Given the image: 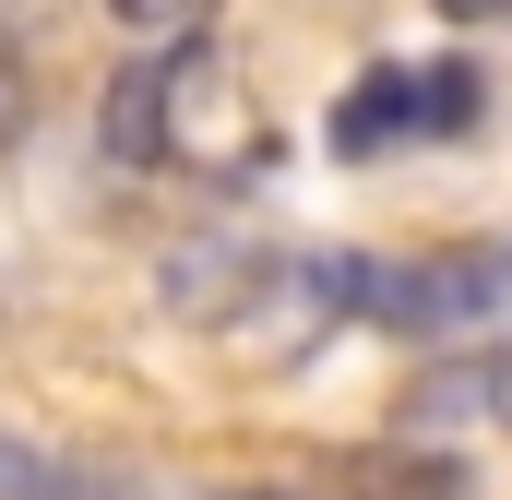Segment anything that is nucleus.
Returning <instances> with one entry per match:
<instances>
[{
  "instance_id": "obj_2",
  "label": "nucleus",
  "mask_w": 512,
  "mask_h": 500,
  "mask_svg": "<svg viewBox=\"0 0 512 500\" xmlns=\"http://www.w3.org/2000/svg\"><path fill=\"white\" fill-rule=\"evenodd\" d=\"M239 155H262V108L227 72V48L179 24V48H155V167H239Z\"/></svg>"
},
{
  "instance_id": "obj_1",
  "label": "nucleus",
  "mask_w": 512,
  "mask_h": 500,
  "mask_svg": "<svg viewBox=\"0 0 512 500\" xmlns=\"http://www.w3.org/2000/svg\"><path fill=\"white\" fill-rule=\"evenodd\" d=\"M512 310V239H453L417 262H370L358 274V322H393L405 346H465Z\"/></svg>"
},
{
  "instance_id": "obj_5",
  "label": "nucleus",
  "mask_w": 512,
  "mask_h": 500,
  "mask_svg": "<svg viewBox=\"0 0 512 500\" xmlns=\"http://www.w3.org/2000/svg\"><path fill=\"white\" fill-rule=\"evenodd\" d=\"M358 500H465V465H453L441 441H417V453H358Z\"/></svg>"
},
{
  "instance_id": "obj_6",
  "label": "nucleus",
  "mask_w": 512,
  "mask_h": 500,
  "mask_svg": "<svg viewBox=\"0 0 512 500\" xmlns=\"http://www.w3.org/2000/svg\"><path fill=\"white\" fill-rule=\"evenodd\" d=\"M96 131H108V155H120V167H155V60H131L120 84H108Z\"/></svg>"
},
{
  "instance_id": "obj_8",
  "label": "nucleus",
  "mask_w": 512,
  "mask_h": 500,
  "mask_svg": "<svg viewBox=\"0 0 512 500\" xmlns=\"http://www.w3.org/2000/svg\"><path fill=\"white\" fill-rule=\"evenodd\" d=\"M131 36H179V24H203V0H108Z\"/></svg>"
},
{
  "instance_id": "obj_10",
  "label": "nucleus",
  "mask_w": 512,
  "mask_h": 500,
  "mask_svg": "<svg viewBox=\"0 0 512 500\" xmlns=\"http://www.w3.org/2000/svg\"><path fill=\"white\" fill-rule=\"evenodd\" d=\"M203 500H298V489H203Z\"/></svg>"
},
{
  "instance_id": "obj_3",
  "label": "nucleus",
  "mask_w": 512,
  "mask_h": 500,
  "mask_svg": "<svg viewBox=\"0 0 512 500\" xmlns=\"http://www.w3.org/2000/svg\"><path fill=\"white\" fill-rule=\"evenodd\" d=\"M477 120V72L465 60H382L358 72V96L334 108V155H393V143H429V131H465Z\"/></svg>"
},
{
  "instance_id": "obj_9",
  "label": "nucleus",
  "mask_w": 512,
  "mask_h": 500,
  "mask_svg": "<svg viewBox=\"0 0 512 500\" xmlns=\"http://www.w3.org/2000/svg\"><path fill=\"white\" fill-rule=\"evenodd\" d=\"M24 131V72H12V48H0V143Z\"/></svg>"
},
{
  "instance_id": "obj_7",
  "label": "nucleus",
  "mask_w": 512,
  "mask_h": 500,
  "mask_svg": "<svg viewBox=\"0 0 512 500\" xmlns=\"http://www.w3.org/2000/svg\"><path fill=\"white\" fill-rule=\"evenodd\" d=\"M0 500H108L84 465H60V453H36V441H12L0 429Z\"/></svg>"
},
{
  "instance_id": "obj_4",
  "label": "nucleus",
  "mask_w": 512,
  "mask_h": 500,
  "mask_svg": "<svg viewBox=\"0 0 512 500\" xmlns=\"http://www.w3.org/2000/svg\"><path fill=\"white\" fill-rule=\"evenodd\" d=\"M262 274H274V250H251V239H179L167 250V310L191 334H239L251 298H262Z\"/></svg>"
}]
</instances>
